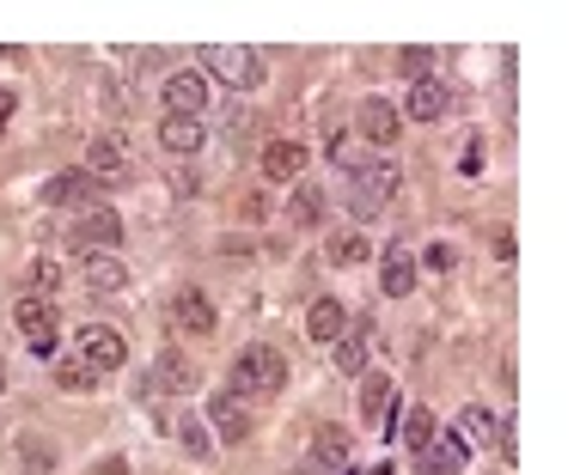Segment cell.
Segmentation results:
<instances>
[{"instance_id":"cell-1","label":"cell","mask_w":574,"mask_h":475,"mask_svg":"<svg viewBox=\"0 0 574 475\" xmlns=\"http://www.w3.org/2000/svg\"><path fill=\"white\" fill-rule=\"evenodd\" d=\"M282 384H287V360L269 341H251L232 360V396H282Z\"/></svg>"},{"instance_id":"cell-2","label":"cell","mask_w":574,"mask_h":475,"mask_svg":"<svg viewBox=\"0 0 574 475\" xmlns=\"http://www.w3.org/2000/svg\"><path fill=\"white\" fill-rule=\"evenodd\" d=\"M398 177H403L398 165H360L355 177H348V213H355V220H374V213L398 196Z\"/></svg>"},{"instance_id":"cell-3","label":"cell","mask_w":574,"mask_h":475,"mask_svg":"<svg viewBox=\"0 0 574 475\" xmlns=\"http://www.w3.org/2000/svg\"><path fill=\"white\" fill-rule=\"evenodd\" d=\"M208 73H215L220 85H232V92H251V85H263V56L257 49H239V43H215L208 49Z\"/></svg>"},{"instance_id":"cell-4","label":"cell","mask_w":574,"mask_h":475,"mask_svg":"<svg viewBox=\"0 0 574 475\" xmlns=\"http://www.w3.org/2000/svg\"><path fill=\"white\" fill-rule=\"evenodd\" d=\"M80 360L92 372H116V366L129 360V341L116 336V329H104V323H80Z\"/></svg>"},{"instance_id":"cell-5","label":"cell","mask_w":574,"mask_h":475,"mask_svg":"<svg viewBox=\"0 0 574 475\" xmlns=\"http://www.w3.org/2000/svg\"><path fill=\"white\" fill-rule=\"evenodd\" d=\"M159 99H165V116H202L208 111V73H196V68L172 73L159 85Z\"/></svg>"},{"instance_id":"cell-6","label":"cell","mask_w":574,"mask_h":475,"mask_svg":"<svg viewBox=\"0 0 574 475\" xmlns=\"http://www.w3.org/2000/svg\"><path fill=\"white\" fill-rule=\"evenodd\" d=\"M99 196H104V183L92 177V171H61V177L44 183V201H49V208H92Z\"/></svg>"},{"instance_id":"cell-7","label":"cell","mask_w":574,"mask_h":475,"mask_svg":"<svg viewBox=\"0 0 574 475\" xmlns=\"http://www.w3.org/2000/svg\"><path fill=\"white\" fill-rule=\"evenodd\" d=\"M208 420H215V439H227V445H244V439H251V408H244V396H232V391L208 396Z\"/></svg>"},{"instance_id":"cell-8","label":"cell","mask_w":574,"mask_h":475,"mask_svg":"<svg viewBox=\"0 0 574 475\" xmlns=\"http://www.w3.org/2000/svg\"><path fill=\"white\" fill-rule=\"evenodd\" d=\"M464 457H471V445H464L459 433H434L428 445L416 451V470H422V475H459Z\"/></svg>"},{"instance_id":"cell-9","label":"cell","mask_w":574,"mask_h":475,"mask_svg":"<svg viewBox=\"0 0 574 475\" xmlns=\"http://www.w3.org/2000/svg\"><path fill=\"white\" fill-rule=\"evenodd\" d=\"M87 171L104 183V189L129 177V147H123V135H99V140H92V147H87Z\"/></svg>"},{"instance_id":"cell-10","label":"cell","mask_w":574,"mask_h":475,"mask_svg":"<svg viewBox=\"0 0 574 475\" xmlns=\"http://www.w3.org/2000/svg\"><path fill=\"white\" fill-rule=\"evenodd\" d=\"M73 244H80V251H92V256H116V244H123V220H116V213H104V208H92L87 220L73 225Z\"/></svg>"},{"instance_id":"cell-11","label":"cell","mask_w":574,"mask_h":475,"mask_svg":"<svg viewBox=\"0 0 574 475\" xmlns=\"http://www.w3.org/2000/svg\"><path fill=\"white\" fill-rule=\"evenodd\" d=\"M19 336H25L31 354H56V311H49V299H25L19 305Z\"/></svg>"},{"instance_id":"cell-12","label":"cell","mask_w":574,"mask_h":475,"mask_svg":"<svg viewBox=\"0 0 574 475\" xmlns=\"http://www.w3.org/2000/svg\"><path fill=\"white\" fill-rule=\"evenodd\" d=\"M172 317H177V329H190V336H215V329H220L215 305H208V293H202V287H177Z\"/></svg>"},{"instance_id":"cell-13","label":"cell","mask_w":574,"mask_h":475,"mask_svg":"<svg viewBox=\"0 0 574 475\" xmlns=\"http://www.w3.org/2000/svg\"><path fill=\"white\" fill-rule=\"evenodd\" d=\"M446 104H452V92H446V80H416L410 85V99H403L398 116H410V123H440Z\"/></svg>"},{"instance_id":"cell-14","label":"cell","mask_w":574,"mask_h":475,"mask_svg":"<svg viewBox=\"0 0 574 475\" xmlns=\"http://www.w3.org/2000/svg\"><path fill=\"white\" fill-rule=\"evenodd\" d=\"M360 135L374 140V147H391V140L403 135V116H398V104H386V99H367V104H360Z\"/></svg>"},{"instance_id":"cell-15","label":"cell","mask_w":574,"mask_h":475,"mask_svg":"<svg viewBox=\"0 0 574 475\" xmlns=\"http://www.w3.org/2000/svg\"><path fill=\"white\" fill-rule=\"evenodd\" d=\"M306 336H312V341H343V336H348L343 299H318V305L306 311Z\"/></svg>"},{"instance_id":"cell-16","label":"cell","mask_w":574,"mask_h":475,"mask_svg":"<svg viewBox=\"0 0 574 475\" xmlns=\"http://www.w3.org/2000/svg\"><path fill=\"white\" fill-rule=\"evenodd\" d=\"M202 140H208L202 116H165L159 123V147H172V153H202Z\"/></svg>"},{"instance_id":"cell-17","label":"cell","mask_w":574,"mask_h":475,"mask_svg":"<svg viewBox=\"0 0 574 475\" xmlns=\"http://www.w3.org/2000/svg\"><path fill=\"white\" fill-rule=\"evenodd\" d=\"M379 433H403V445H410V451H422L434 433H440V427H434V415H428V408H403V415H391L386 427H379Z\"/></svg>"},{"instance_id":"cell-18","label":"cell","mask_w":574,"mask_h":475,"mask_svg":"<svg viewBox=\"0 0 574 475\" xmlns=\"http://www.w3.org/2000/svg\"><path fill=\"white\" fill-rule=\"evenodd\" d=\"M153 384H159V391H172V396H190V391H196V366H190L184 354H159V360H153Z\"/></svg>"},{"instance_id":"cell-19","label":"cell","mask_w":574,"mask_h":475,"mask_svg":"<svg viewBox=\"0 0 574 475\" xmlns=\"http://www.w3.org/2000/svg\"><path fill=\"white\" fill-rule=\"evenodd\" d=\"M300 171H306V147H294V140H275V147H263V177L294 183Z\"/></svg>"},{"instance_id":"cell-20","label":"cell","mask_w":574,"mask_h":475,"mask_svg":"<svg viewBox=\"0 0 574 475\" xmlns=\"http://www.w3.org/2000/svg\"><path fill=\"white\" fill-rule=\"evenodd\" d=\"M379 287H386L391 299H403L416 287V256L403 251V244H386V275H379Z\"/></svg>"},{"instance_id":"cell-21","label":"cell","mask_w":574,"mask_h":475,"mask_svg":"<svg viewBox=\"0 0 574 475\" xmlns=\"http://www.w3.org/2000/svg\"><path fill=\"white\" fill-rule=\"evenodd\" d=\"M386 408H391V378L367 372V384H360V420H379V427H386Z\"/></svg>"},{"instance_id":"cell-22","label":"cell","mask_w":574,"mask_h":475,"mask_svg":"<svg viewBox=\"0 0 574 475\" xmlns=\"http://www.w3.org/2000/svg\"><path fill=\"white\" fill-rule=\"evenodd\" d=\"M459 439H464V445H495V439H502V433H495V415H489L483 403H471L459 415Z\"/></svg>"},{"instance_id":"cell-23","label":"cell","mask_w":574,"mask_h":475,"mask_svg":"<svg viewBox=\"0 0 574 475\" xmlns=\"http://www.w3.org/2000/svg\"><path fill=\"white\" fill-rule=\"evenodd\" d=\"M123 280H129V268L116 263V256H87V287L92 293H116Z\"/></svg>"},{"instance_id":"cell-24","label":"cell","mask_w":574,"mask_h":475,"mask_svg":"<svg viewBox=\"0 0 574 475\" xmlns=\"http://www.w3.org/2000/svg\"><path fill=\"white\" fill-rule=\"evenodd\" d=\"M367 256H374V244H367L360 232H336V238H331V263H336V268H348V263H367Z\"/></svg>"},{"instance_id":"cell-25","label":"cell","mask_w":574,"mask_h":475,"mask_svg":"<svg viewBox=\"0 0 574 475\" xmlns=\"http://www.w3.org/2000/svg\"><path fill=\"white\" fill-rule=\"evenodd\" d=\"M336 372H367V329H355V336H343L336 341Z\"/></svg>"},{"instance_id":"cell-26","label":"cell","mask_w":574,"mask_h":475,"mask_svg":"<svg viewBox=\"0 0 574 475\" xmlns=\"http://www.w3.org/2000/svg\"><path fill=\"white\" fill-rule=\"evenodd\" d=\"M56 384H61V391H92V384H99V372L73 354V360H56Z\"/></svg>"},{"instance_id":"cell-27","label":"cell","mask_w":574,"mask_h":475,"mask_svg":"<svg viewBox=\"0 0 574 475\" xmlns=\"http://www.w3.org/2000/svg\"><path fill=\"white\" fill-rule=\"evenodd\" d=\"M31 299H49L61 287V263H49V256H37V263H31Z\"/></svg>"},{"instance_id":"cell-28","label":"cell","mask_w":574,"mask_h":475,"mask_svg":"<svg viewBox=\"0 0 574 475\" xmlns=\"http://www.w3.org/2000/svg\"><path fill=\"white\" fill-rule=\"evenodd\" d=\"M318 457H324V470H343V463H348V439L336 433V427H318Z\"/></svg>"},{"instance_id":"cell-29","label":"cell","mask_w":574,"mask_h":475,"mask_svg":"<svg viewBox=\"0 0 574 475\" xmlns=\"http://www.w3.org/2000/svg\"><path fill=\"white\" fill-rule=\"evenodd\" d=\"M294 220H300V225H318V220H324V196H318L312 183H306V189H294Z\"/></svg>"},{"instance_id":"cell-30","label":"cell","mask_w":574,"mask_h":475,"mask_svg":"<svg viewBox=\"0 0 574 475\" xmlns=\"http://www.w3.org/2000/svg\"><path fill=\"white\" fill-rule=\"evenodd\" d=\"M331 159H336L343 171H360V140H355V135H336V140H331Z\"/></svg>"},{"instance_id":"cell-31","label":"cell","mask_w":574,"mask_h":475,"mask_svg":"<svg viewBox=\"0 0 574 475\" xmlns=\"http://www.w3.org/2000/svg\"><path fill=\"white\" fill-rule=\"evenodd\" d=\"M428 61H434L428 49H403V56H398V68L410 73V80H428Z\"/></svg>"},{"instance_id":"cell-32","label":"cell","mask_w":574,"mask_h":475,"mask_svg":"<svg viewBox=\"0 0 574 475\" xmlns=\"http://www.w3.org/2000/svg\"><path fill=\"white\" fill-rule=\"evenodd\" d=\"M177 433H184V445L196 451V457L208 451V427H196V420H177Z\"/></svg>"},{"instance_id":"cell-33","label":"cell","mask_w":574,"mask_h":475,"mask_svg":"<svg viewBox=\"0 0 574 475\" xmlns=\"http://www.w3.org/2000/svg\"><path fill=\"white\" fill-rule=\"evenodd\" d=\"M25 463H31V475H44V470H49V445H37V439H25Z\"/></svg>"},{"instance_id":"cell-34","label":"cell","mask_w":574,"mask_h":475,"mask_svg":"<svg viewBox=\"0 0 574 475\" xmlns=\"http://www.w3.org/2000/svg\"><path fill=\"white\" fill-rule=\"evenodd\" d=\"M459 256H452V244H428V268H452Z\"/></svg>"},{"instance_id":"cell-35","label":"cell","mask_w":574,"mask_h":475,"mask_svg":"<svg viewBox=\"0 0 574 475\" xmlns=\"http://www.w3.org/2000/svg\"><path fill=\"white\" fill-rule=\"evenodd\" d=\"M7 123H13V92H0V135H7Z\"/></svg>"},{"instance_id":"cell-36","label":"cell","mask_w":574,"mask_h":475,"mask_svg":"<svg viewBox=\"0 0 574 475\" xmlns=\"http://www.w3.org/2000/svg\"><path fill=\"white\" fill-rule=\"evenodd\" d=\"M123 470H129V463H123V457H111V463H99V475H123Z\"/></svg>"},{"instance_id":"cell-37","label":"cell","mask_w":574,"mask_h":475,"mask_svg":"<svg viewBox=\"0 0 574 475\" xmlns=\"http://www.w3.org/2000/svg\"><path fill=\"white\" fill-rule=\"evenodd\" d=\"M367 475H398V470H391V463H379V470H367Z\"/></svg>"},{"instance_id":"cell-38","label":"cell","mask_w":574,"mask_h":475,"mask_svg":"<svg viewBox=\"0 0 574 475\" xmlns=\"http://www.w3.org/2000/svg\"><path fill=\"white\" fill-rule=\"evenodd\" d=\"M0 391H7V360H0Z\"/></svg>"}]
</instances>
